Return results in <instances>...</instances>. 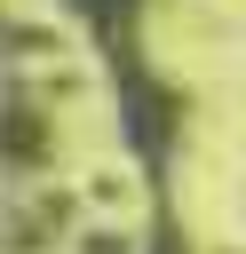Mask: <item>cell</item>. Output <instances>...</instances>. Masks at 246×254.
Instances as JSON below:
<instances>
[{
  "label": "cell",
  "instance_id": "cell-1",
  "mask_svg": "<svg viewBox=\"0 0 246 254\" xmlns=\"http://www.w3.org/2000/svg\"><path fill=\"white\" fill-rule=\"evenodd\" d=\"M111 95H119V135H127V151L143 159V175H151V190L167 183V159H175V95L151 79V64L143 56H119L111 64Z\"/></svg>",
  "mask_w": 246,
  "mask_h": 254
},
{
  "label": "cell",
  "instance_id": "cell-2",
  "mask_svg": "<svg viewBox=\"0 0 246 254\" xmlns=\"http://www.w3.org/2000/svg\"><path fill=\"white\" fill-rule=\"evenodd\" d=\"M79 24H95V40H103V56L119 64V56H135V8L143 0H63Z\"/></svg>",
  "mask_w": 246,
  "mask_h": 254
},
{
  "label": "cell",
  "instance_id": "cell-3",
  "mask_svg": "<svg viewBox=\"0 0 246 254\" xmlns=\"http://www.w3.org/2000/svg\"><path fill=\"white\" fill-rule=\"evenodd\" d=\"M143 254H183V230H175L167 206H151V238H143Z\"/></svg>",
  "mask_w": 246,
  "mask_h": 254
}]
</instances>
